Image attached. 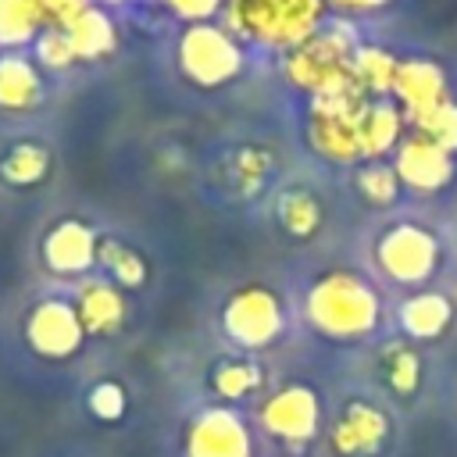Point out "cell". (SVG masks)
Instances as JSON below:
<instances>
[{
    "label": "cell",
    "mask_w": 457,
    "mask_h": 457,
    "mask_svg": "<svg viewBox=\"0 0 457 457\" xmlns=\"http://www.w3.org/2000/svg\"><path fill=\"white\" fill-rule=\"evenodd\" d=\"M303 314L314 332H321L328 339L353 343L378 328L382 300L368 278H361L357 271L336 268L311 282V289L303 296Z\"/></svg>",
    "instance_id": "cell-1"
},
{
    "label": "cell",
    "mask_w": 457,
    "mask_h": 457,
    "mask_svg": "<svg viewBox=\"0 0 457 457\" xmlns=\"http://www.w3.org/2000/svg\"><path fill=\"white\" fill-rule=\"evenodd\" d=\"M364 104H368V93L357 82L346 89L314 96L311 118H307L311 150H318L325 161H336V164L361 161V111H364Z\"/></svg>",
    "instance_id": "cell-4"
},
{
    "label": "cell",
    "mask_w": 457,
    "mask_h": 457,
    "mask_svg": "<svg viewBox=\"0 0 457 457\" xmlns=\"http://www.w3.org/2000/svg\"><path fill=\"white\" fill-rule=\"evenodd\" d=\"M275 218L286 236L311 239L321 228V200L311 189H286L275 204Z\"/></svg>",
    "instance_id": "cell-21"
},
{
    "label": "cell",
    "mask_w": 457,
    "mask_h": 457,
    "mask_svg": "<svg viewBox=\"0 0 457 457\" xmlns=\"http://www.w3.org/2000/svg\"><path fill=\"white\" fill-rule=\"evenodd\" d=\"M282 328H286V307L278 293H271L261 282L239 286L221 307V332L243 350L271 346L282 336Z\"/></svg>",
    "instance_id": "cell-7"
},
{
    "label": "cell",
    "mask_w": 457,
    "mask_h": 457,
    "mask_svg": "<svg viewBox=\"0 0 457 457\" xmlns=\"http://www.w3.org/2000/svg\"><path fill=\"white\" fill-rule=\"evenodd\" d=\"M382 378L389 382L393 393L411 396L421 386V357L407 343H393L382 350Z\"/></svg>",
    "instance_id": "cell-26"
},
{
    "label": "cell",
    "mask_w": 457,
    "mask_h": 457,
    "mask_svg": "<svg viewBox=\"0 0 457 457\" xmlns=\"http://www.w3.org/2000/svg\"><path fill=\"white\" fill-rule=\"evenodd\" d=\"M393 100L400 104L407 125L425 121L436 107H443L450 100V86H446L443 68L436 61H425V57L400 61L396 79H393Z\"/></svg>",
    "instance_id": "cell-12"
},
{
    "label": "cell",
    "mask_w": 457,
    "mask_h": 457,
    "mask_svg": "<svg viewBox=\"0 0 457 457\" xmlns=\"http://www.w3.org/2000/svg\"><path fill=\"white\" fill-rule=\"evenodd\" d=\"M46 29L39 0H0V46H25Z\"/></svg>",
    "instance_id": "cell-23"
},
{
    "label": "cell",
    "mask_w": 457,
    "mask_h": 457,
    "mask_svg": "<svg viewBox=\"0 0 457 457\" xmlns=\"http://www.w3.org/2000/svg\"><path fill=\"white\" fill-rule=\"evenodd\" d=\"M403 125V111L393 96H368L361 111V161H382L386 154H396Z\"/></svg>",
    "instance_id": "cell-15"
},
{
    "label": "cell",
    "mask_w": 457,
    "mask_h": 457,
    "mask_svg": "<svg viewBox=\"0 0 457 457\" xmlns=\"http://www.w3.org/2000/svg\"><path fill=\"white\" fill-rule=\"evenodd\" d=\"M357 39L346 25H321L314 36H307L300 46L286 50L282 57V71L286 79L314 96L336 93L353 86V57H357Z\"/></svg>",
    "instance_id": "cell-3"
},
{
    "label": "cell",
    "mask_w": 457,
    "mask_h": 457,
    "mask_svg": "<svg viewBox=\"0 0 457 457\" xmlns=\"http://www.w3.org/2000/svg\"><path fill=\"white\" fill-rule=\"evenodd\" d=\"M75 311H79V321H82L86 336H114L125 325V296H121L118 286H111L104 278H93V282L79 286Z\"/></svg>",
    "instance_id": "cell-17"
},
{
    "label": "cell",
    "mask_w": 457,
    "mask_h": 457,
    "mask_svg": "<svg viewBox=\"0 0 457 457\" xmlns=\"http://www.w3.org/2000/svg\"><path fill=\"white\" fill-rule=\"evenodd\" d=\"M328 7H336V11H343V14H368V11H382V7H389L393 0H325Z\"/></svg>",
    "instance_id": "cell-34"
},
{
    "label": "cell",
    "mask_w": 457,
    "mask_h": 457,
    "mask_svg": "<svg viewBox=\"0 0 457 457\" xmlns=\"http://www.w3.org/2000/svg\"><path fill=\"white\" fill-rule=\"evenodd\" d=\"M39 100H43L39 64L29 61V57H21V54L0 57V111L25 114V111L39 107Z\"/></svg>",
    "instance_id": "cell-18"
},
{
    "label": "cell",
    "mask_w": 457,
    "mask_h": 457,
    "mask_svg": "<svg viewBox=\"0 0 457 457\" xmlns=\"http://www.w3.org/2000/svg\"><path fill=\"white\" fill-rule=\"evenodd\" d=\"M46 175H50V150L43 143H36V139L7 146L4 157H0V179L7 186H14V189L39 186Z\"/></svg>",
    "instance_id": "cell-20"
},
{
    "label": "cell",
    "mask_w": 457,
    "mask_h": 457,
    "mask_svg": "<svg viewBox=\"0 0 457 457\" xmlns=\"http://www.w3.org/2000/svg\"><path fill=\"white\" fill-rule=\"evenodd\" d=\"M375 264L396 286H425L439 268V239L418 221H396L375 239Z\"/></svg>",
    "instance_id": "cell-6"
},
{
    "label": "cell",
    "mask_w": 457,
    "mask_h": 457,
    "mask_svg": "<svg viewBox=\"0 0 457 457\" xmlns=\"http://www.w3.org/2000/svg\"><path fill=\"white\" fill-rule=\"evenodd\" d=\"M400 57L389 54L386 46H357L353 57V79L368 96H393V79H396Z\"/></svg>",
    "instance_id": "cell-22"
},
{
    "label": "cell",
    "mask_w": 457,
    "mask_h": 457,
    "mask_svg": "<svg viewBox=\"0 0 457 457\" xmlns=\"http://www.w3.org/2000/svg\"><path fill=\"white\" fill-rule=\"evenodd\" d=\"M104 4H125V0H104Z\"/></svg>",
    "instance_id": "cell-35"
},
{
    "label": "cell",
    "mask_w": 457,
    "mask_h": 457,
    "mask_svg": "<svg viewBox=\"0 0 457 457\" xmlns=\"http://www.w3.org/2000/svg\"><path fill=\"white\" fill-rule=\"evenodd\" d=\"M357 193L371 204V207H389L396 196H400V179L393 171V164H382V161H368L361 171H357Z\"/></svg>",
    "instance_id": "cell-27"
},
{
    "label": "cell",
    "mask_w": 457,
    "mask_h": 457,
    "mask_svg": "<svg viewBox=\"0 0 457 457\" xmlns=\"http://www.w3.org/2000/svg\"><path fill=\"white\" fill-rule=\"evenodd\" d=\"M396 321H400V328H403L407 339L432 343V339H439V336L450 328V321H453V303H450V296L439 293V289H414V293L400 303Z\"/></svg>",
    "instance_id": "cell-16"
},
{
    "label": "cell",
    "mask_w": 457,
    "mask_h": 457,
    "mask_svg": "<svg viewBox=\"0 0 457 457\" xmlns=\"http://www.w3.org/2000/svg\"><path fill=\"white\" fill-rule=\"evenodd\" d=\"M257 421L268 436H275L289 446H307L321 428V400L311 386L289 382L261 403Z\"/></svg>",
    "instance_id": "cell-8"
},
{
    "label": "cell",
    "mask_w": 457,
    "mask_h": 457,
    "mask_svg": "<svg viewBox=\"0 0 457 457\" xmlns=\"http://www.w3.org/2000/svg\"><path fill=\"white\" fill-rule=\"evenodd\" d=\"M175 54H179V71L200 89H218L243 71L239 39L214 21L186 25Z\"/></svg>",
    "instance_id": "cell-5"
},
{
    "label": "cell",
    "mask_w": 457,
    "mask_h": 457,
    "mask_svg": "<svg viewBox=\"0 0 457 457\" xmlns=\"http://www.w3.org/2000/svg\"><path fill=\"white\" fill-rule=\"evenodd\" d=\"M232 168H236V171H232V179H236L239 193H253V189H261V186H264L268 168H271V157H268L261 146H243V150H236Z\"/></svg>",
    "instance_id": "cell-29"
},
{
    "label": "cell",
    "mask_w": 457,
    "mask_h": 457,
    "mask_svg": "<svg viewBox=\"0 0 457 457\" xmlns=\"http://www.w3.org/2000/svg\"><path fill=\"white\" fill-rule=\"evenodd\" d=\"M264 382V371L257 361H246V357H228L214 368L211 375V386L221 400H246L250 393H257Z\"/></svg>",
    "instance_id": "cell-24"
},
{
    "label": "cell",
    "mask_w": 457,
    "mask_h": 457,
    "mask_svg": "<svg viewBox=\"0 0 457 457\" xmlns=\"http://www.w3.org/2000/svg\"><path fill=\"white\" fill-rule=\"evenodd\" d=\"M36 64L39 68H50V71H61V68H68L71 61H75V50H71V43H68V32L64 29H43L39 36H36Z\"/></svg>",
    "instance_id": "cell-30"
},
{
    "label": "cell",
    "mask_w": 457,
    "mask_h": 457,
    "mask_svg": "<svg viewBox=\"0 0 457 457\" xmlns=\"http://www.w3.org/2000/svg\"><path fill=\"white\" fill-rule=\"evenodd\" d=\"M414 132H418V136H425V139H432L436 146H443L446 154H453V157H457V104H453V100H446L443 107H436L425 121H418V125H414Z\"/></svg>",
    "instance_id": "cell-28"
},
{
    "label": "cell",
    "mask_w": 457,
    "mask_h": 457,
    "mask_svg": "<svg viewBox=\"0 0 457 457\" xmlns=\"http://www.w3.org/2000/svg\"><path fill=\"white\" fill-rule=\"evenodd\" d=\"M325 0H225V29L239 39L293 50L321 29Z\"/></svg>",
    "instance_id": "cell-2"
},
{
    "label": "cell",
    "mask_w": 457,
    "mask_h": 457,
    "mask_svg": "<svg viewBox=\"0 0 457 457\" xmlns=\"http://www.w3.org/2000/svg\"><path fill=\"white\" fill-rule=\"evenodd\" d=\"M186 457H253V428L232 407H207L186 428Z\"/></svg>",
    "instance_id": "cell-10"
},
{
    "label": "cell",
    "mask_w": 457,
    "mask_h": 457,
    "mask_svg": "<svg viewBox=\"0 0 457 457\" xmlns=\"http://www.w3.org/2000/svg\"><path fill=\"white\" fill-rule=\"evenodd\" d=\"M389 436H393L389 414L375 400H364V396L346 400L328 428L332 450L339 457H375L378 450L389 446Z\"/></svg>",
    "instance_id": "cell-9"
},
{
    "label": "cell",
    "mask_w": 457,
    "mask_h": 457,
    "mask_svg": "<svg viewBox=\"0 0 457 457\" xmlns=\"http://www.w3.org/2000/svg\"><path fill=\"white\" fill-rule=\"evenodd\" d=\"M89 411L100 421H118L125 414V389L118 382H96L89 389Z\"/></svg>",
    "instance_id": "cell-31"
},
{
    "label": "cell",
    "mask_w": 457,
    "mask_h": 457,
    "mask_svg": "<svg viewBox=\"0 0 457 457\" xmlns=\"http://www.w3.org/2000/svg\"><path fill=\"white\" fill-rule=\"evenodd\" d=\"M96 261H100V264L107 268V275H111L118 286H125V289H139V286L146 282V257H143L139 250L118 243V239H100Z\"/></svg>",
    "instance_id": "cell-25"
},
{
    "label": "cell",
    "mask_w": 457,
    "mask_h": 457,
    "mask_svg": "<svg viewBox=\"0 0 457 457\" xmlns=\"http://www.w3.org/2000/svg\"><path fill=\"white\" fill-rule=\"evenodd\" d=\"M393 171L400 179V186H411L418 193H439L453 182L457 175V161L453 154H446L443 146H436L425 136H407L400 139L396 154H393Z\"/></svg>",
    "instance_id": "cell-13"
},
{
    "label": "cell",
    "mask_w": 457,
    "mask_h": 457,
    "mask_svg": "<svg viewBox=\"0 0 457 457\" xmlns=\"http://www.w3.org/2000/svg\"><path fill=\"white\" fill-rule=\"evenodd\" d=\"M39 7L50 29H68L86 7H93V0H39Z\"/></svg>",
    "instance_id": "cell-33"
},
{
    "label": "cell",
    "mask_w": 457,
    "mask_h": 457,
    "mask_svg": "<svg viewBox=\"0 0 457 457\" xmlns=\"http://www.w3.org/2000/svg\"><path fill=\"white\" fill-rule=\"evenodd\" d=\"M96 246L100 239L86 221L64 218L43 236V264L54 275H86L96 264Z\"/></svg>",
    "instance_id": "cell-14"
},
{
    "label": "cell",
    "mask_w": 457,
    "mask_h": 457,
    "mask_svg": "<svg viewBox=\"0 0 457 457\" xmlns=\"http://www.w3.org/2000/svg\"><path fill=\"white\" fill-rule=\"evenodd\" d=\"M68 43L75 50V61H100L107 54H114L118 46V32H114V21L107 11H100L96 4L86 7L68 29Z\"/></svg>",
    "instance_id": "cell-19"
},
{
    "label": "cell",
    "mask_w": 457,
    "mask_h": 457,
    "mask_svg": "<svg viewBox=\"0 0 457 457\" xmlns=\"http://www.w3.org/2000/svg\"><path fill=\"white\" fill-rule=\"evenodd\" d=\"M171 14H179L182 21L196 25V21H211L214 14L225 11V0H161Z\"/></svg>",
    "instance_id": "cell-32"
},
{
    "label": "cell",
    "mask_w": 457,
    "mask_h": 457,
    "mask_svg": "<svg viewBox=\"0 0 457 457\" xmlns=\"http://www.w3.org/2000/svg\"><path fill=\"white\" fill-rule=\"evenodd\" d=\"M25 339H29V346L39 357L64 361V357L79 353V346L86 339V328H82L79 311H75L71 300L50 296V300H39L29 311V318H25Z\"/></svg>",
    "instance_id": "cell-11"
}]
</instances>
